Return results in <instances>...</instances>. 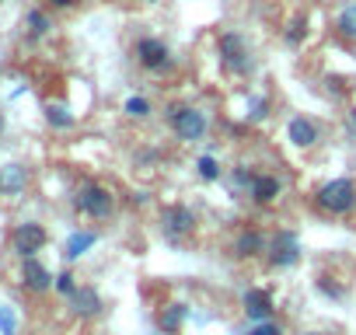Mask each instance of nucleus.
Returning a JSON list of instances; mask_svg holds the SVG:
<instances>
[{"label":"nucleus","instance_id":"1","mask_svg":"<svg viewBox=\"0 0 356 335\" xmlns=\"http://www.w3.org/2000/svg\"><path fill=\"white\" fill-rule=\"evenodd\" d=\"M217 56H220V63H224L231 74H238V77L252 74V67H255L252 46H248V39H245L241 32H220V35H217Z\"/></svg>","mask_w":356,"mask_h":335},{"label":"nucleus","instance_id":"2","mask_svg":"<svg viewBox=\"0 0 356 335\" xmlns=\"http://www.w3.org/2000/svg\"><path fill=\"white\" fill-rule=\"evenodd\" d=\"M318 206L325 213H349L356 206V182L353 179H332L318 189Z\"/></svg>","mask_w":356,"mask_h":335},{"label":"nucleus","instance_id":"3","mask_svg":"<svg viewBox=\"0 0 356 335\" xmlns=\"http://www.w3.org/2000/svg\"><path fill=\"white\" fill-rule=\"evenodd\" d=\"M133 56H136V63H140L143 70H150V74H161V70H168V63H171V49H168V42L157 39V35L136 39Z\"/></svg>","mask_w":356,"mask_h":335},{"label":"nucleus","instance_id":"4","mask_svg":"<svg viewBox=\"0 0 356 335\" xmlns=\"http://www.w3.org/2000/svg\"><path fill=\"white\" fill-rule=\"evenodd\" d=\"M74 206H77L81 213L95 217V220H105V217L115 210V199H112V193H108L105 186H95V182H88V186H81V193H77Z\"/></svg>","mask_w":356,"mask_h":335},{"label":"nucleus","instance_id":"5","mask_svg":"<svg viewBox=\"0 0 356 335\" xmlns=\"http://www.w3.org/2000/svg\"><path fill=\"white\" fill-rule=\"evenodd\" d=\"M207 126H210L207 115L200 108H193V105L171 108V129H175L178 140H203L207 136Z\"/></svg>","mask_w":356,"mask_h":335},{"label":"nucleus","instance_id":"6","mask_svg":"<svg viewBox=\"0 0 356 335\" xmlns=\"http://www.w3.org/2000/svg\"><path fill=\"white\" fill-rule=\"evenodd\" d=\"M161 227H164V234L171 241H182L186 234L196 231V213L189 206H168L164 217H161Z\"/></svg>","mask_w":356,"mask_h":335},{"label":"nucleus","instance_id":"7","mask_svg":"<svg viewBox=\"0 0 356 335\" xmlns=\"http://www.w3.org/2000/svg\"><path fill=\"white\" fill-rule=\"evenodd\" d=\"M11 245L22 259H35V252L46 245V231L42 224H18L15 234H11Z\"/></svg>","mask_w":356,"mask_h":335},{"label":"nucleus","instance_id":"8","mask_svg":"<svg viewBox=\"0 0 356 335\" xmlns=\"http://www.w3.org/2000/svg\"><path fill=\"white\" fill-rule=\"evenodd\" d=\"M300 259V241H297V234H290V231H280L276 238H273V245H269V262L273 265H293Z\"/></svg>","mask_w":356,"mask_h":335},{"label":"nucleus","instance_id":"9","mask_svg":"<svg viewBox=\"0 0 356 335\" xmlns=\"http://www.w3.org/2000/svg\"><path fill=\"white\" fill-rule=\"evenodd\" d=\"M22 283L29 286V290H35V293H46L56 279H53V272L42 265V262H35V259H25V265H22Z\"/></svg>","mask_w":356,"mask_h":335},{"label":"nucleus","instance_id":"10","mask_svg":"<svg viewBox=\"0 0 356 335\" xmlns=\"http://www.w3.org/2000/svg\"><path fill=\"white\" fill-rule=\"evenodd\" d=\"M29 186V172L22 164H4L0 168V196H22Z\"/></svg>","mask_w":356,"mask_h":335},{"label":"nucleus","instance_id":"11","mask_svg":"<svg viewBox=\"0 0 356 335\" xmlns=\"http://www.w3.org/2000/svg\"><path fill=\"white\" fill-rule=\"evenodd\" d=\"M273 297H269V290H248L245 293V314L259 325V321H269L273 318Z\"/></svg>","mask_w":356,"mask_h":335},{"label":"nucleus","instance_id":"12","mask_svg":"<svg viewBox=\"0 0 356 335\" xmlns=\"http://www.w3.org/2000/svg\"><path fill=\"white\" fill-rule=\"evenodd\" d=\"M286 136H290L293 147H314L318 143V126L311 119H304V115H293L286 122Z\"/></svg>","mask_w":356,"mask_h":335},{"label":"nucleus","instance_id":"13","mask_svg":"<svg viewBox=\"0 0 356 335\" xmlns=\"http://www.w3.org/2000/svg\"><path fill=\"white\" fill-rule=\"evenodd\" d=\"M70 304H74V311L84 314V318H91V314L102 311V297H98V290H91V286H77L74 297H70Z\"/></svg>","mask_w":356,"mask_h":335},{"label":"nucleus","instance_id":"14","mask_svg":"<svg viewBox=\"0 0 356 335\" xmlns=\"http://www.w3.org/2000/svg\"><path fill=\"white\" fill-rule=\"evenodd\" d=\"M280 189H283V186H280L276 175H255V182H252V199L266 206V203H273V199L280 196Z\"/></svg>","mask_w":356,"mask_h":335},{"label":"nucleus","instance_id":"15","mask_svg":"<svg viewBox=\"0 0 356 335\" xmlns=\"http://www.w3.org/2000/svg\"><path fill=\"white\" fill-rule=\"evenodd\" d=\"M262 248H266V241H262L259 231H245V234L234 241V255H238V259H252V255H259Z\"/></svg>","mask_w":356,"mask_h":335},{"label":"nucleus","instance_id":"16","mask_svg":"<svg viewBox=\"0 0 356 335\" xmlns=\"http://www.w3.org/2000/svg\"><path fill=\"white\" fill-rule=\"evenodd\" d=\"M304 39H307V18L304 15H293L286 22V28H283V42L297 49V46H304Z\"/></svg>","mask_w":356,"mask_h":335},{"label":"nucleus","instance_id":"17","mask_svg":"<svg viewBox=\"0 0 356 335\" xmlns=\"http://www.w3.org/2000/svg\"><path fill=\"white\" fill-rule=\"evenodd\" d=\"M182 321H186V307L182 304H168L164 311H161V318H157V325L164 328V332H178V328H182Z\"/></svg>","mask_w":356,"mask_h":335},{"label":"nucleus","instance_id":"18","mask_svg":"<svg viewBox=\"0 0 356 335\" xmlns=\"http://www.w3.org/2000/svg\"><path fill=\"white\" fill-rule=\"evenodd\" d=\"M95 241H98V238H95L91 231H77V234H70V241H67V252H63V255L74 262V259H81V255H84V252H88Z\"/></svg>","mask_w":356,"mask_h":335},{"label":"nucleus","instance_id":"19","mask_svg":"<svg viewBox=\"0 0 356 335\" xmlns=\"http://www.w3.org/2000/svg\"><path fill=\"white\" fill-rule=\"evenodd\" d=\"M335 32H339L342 39H356V4H349V8L339 11V18H335Z\"/></svg>","mask_w":356,"mask_h":335},{"label":"nucleus","instance_id":"20","mask_svg":"<svg viewBox=\"0 0 356 335\" xmlns=\"http://www.w3.org/2000/svg\"><path fill=\"white\" fill-rule=\"evenodd\" d=\"M25 25H29V35H32V39H42V35H46V32L53 28L49 15H46V11H39V8H35V11H29Z\"/></svg>","mask_w":356,"mask_h":335},{"label":"nucleus","instance_id":"21","mask_svg":"<svg viewBox=\"0 0 356 335\" xmlns=\"http://www.w3.org/2000/svg\"><path fill=\"white\" fill-rule=\"evenodd\" d=\"M46 119H49V126H56V129H70V126H74V115H70L63 105H46Z\"/></svg>","mask_w":356,"mask_h":335},{"label":"nucleus","instance_id":"22","mask_svg":"<svg viewBox=\"0 0 356 335\" xmlns=\"http://www.w3.org/2000/svg\"><path fill=\"white\" fill-rule=\"evenodd\" d=\"M122 112H126L129 119H147V115H150V101H147V98H140V95H133V98H126Z\"/></svg>","mask_w":356,"mask_h":335},{"label":"nucleus","instance_id":"23","mask_svg":"<svg viewBox=\"0 0 356 335\" xmlns=\"http://www.w3.org/2000/svg\"><path fill=\"white\" fill-rule=\"evenodd\" d=\"M196 168H200V175H203L207 182H217V179H220V164H217V157H210V154H203Z\"/></svg>","mask_w":356,"mask_h":335},{"label":"nucleus","instance_id":"24","mask_svg":"<svg viewBox=\"0 0 356 335\" xmlns=\"http://www.w3.org/2000/svg\"><path fill=\"white\" fill-rule=\"evenodd\" d=\"M53 286H56V290H60L63 297H74V290H77V283H74V276H70V272H60Z\"/></svg>","mask_w":356,"mask_h":335},{"label":"nucleus","instance_id":"25","mask_svg":"<svg viewBox=\"0 0 356 335\" xmlns=\"http://www.w3.org/2000/svg\"><path fill=\"white\" fill-rule=\"evenodd\" d=\"M248 335H283V328H280L276 321H259V325H255Z\"/></svg>","mask_w":356,"mask_h":335},{"label":"nucleus","instance_id":"26","mask_svg":"<svg viewBox=\"0 0 356 335\" xmlns=\"http://www.w3.org/2000/svg\"><path fill=\"white\" fill-rule=\"evenodd\" d=\"M0 332L15 335V314H11V307H0Z\"/></svg>","mask_w":356,"mask_h":335},{"label":"nucleus","instance_id":"27","mask_svg":"<svg viewBox=\"0 0 356 335\" xmlns=\"http://www.w3.org/2000/svg\"><path fill=\"white\" fill-rule=\"evenodd\" d=\"M81 0H49V8L53 11H70V8H77Z\"/></svg>","mask_w":356,"mask_h":335},{"label":"nucleus","instance_id":"28","mask_svg":"<svg viewBox=\"0 0 356 335\" xmlns=\"http://www.w3.org/2000/svg\"><path fill=\"white\" fill-rule=\"evenodd\" d=\"M0 133H4V115H0Z\"/></svg>","mask_w":356,"mask_h":335},{"label":"nucleus","instance_id":"29","mask_svg":"<svg viewBox=\"0 0 356 335\" xmlns=\"http://www.w3.org/2000/svg\"><path fill=\"white\" fill-rule=\"evenodd\" d=\"M147 4H154V0H147Z\"/></svg>","mask_w":356,"mask_h":335}]
</instances>
